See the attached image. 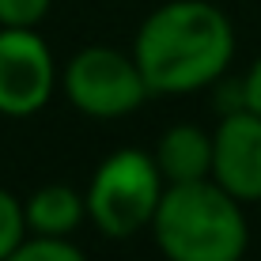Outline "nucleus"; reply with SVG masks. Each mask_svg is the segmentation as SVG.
I'll return each instance as SVG.
<instances>
[{"mask_svg":"<svg viewBox=\"0 0 261 261\" xmlns=\"http://www.w3.org/2000/svg\"><path fill=\"white\" fill-rule=\"evenodd\" d=\"M4 261H87V254L72 239H53V235H27Z\"/></svg>","mask_w":261,"mask_h":261,"instance_id":"nucleus-9","label":"nucleus"},{"mask_svg":"<svg viewBox=\"0 0 261 261\" xmlns=\"http://www.w3.org/2000/svg\"><path fill=\"white\" fill-rule=\"evenodd\" d=\"M27 239V216H23V201L15 193H8L0 186V261L12 254L15 246Z\"/></svg>","mask_w":261,"mask_h":261,"instance_id":"nucleus-10","label":"nucleus"},{"mask_svg":"<svg viewBox=\"0 0 261 261\" xmlns=\"http://www.w3.org/2000/svg\"><path fill=\"white\" fill-rule=\"evenodd\" d=\"M212 182L242 204L261 201V114L227 110L212 129Z\"/></svg>","mask_w":261,"mask_h":261,"instance_id":"nucleus-6","label":"nucleus"},{"mask_svg":"<svg viewBox=\"0 0 261 261\" xmlns=\"http://www.w3.org/2000/svg\"><path fill=\"white\" fill-rule=\"evenodd\" d=\"M57 61L38 27H0V114L34 118L57 91Z\"/></svg>","mask_w":261,"mask_h":261,"instance_id":"nucleus-5","label":"nucleus"},{"mask_svg":"<svg viewBox=\"0 0 261 261\" xmlns=\"http://www.w3.org/2000/svg\"><path fill=\"white\" fill-rule=\"evenodd\" d=\"M151 155H155V167H159L167 186L212 178V133L193 125V121L170 125L155 140Z\"/></svg>","mask_w":261,"mask_h":261,"instance_id":"nucleus-7","label":"nucleus"},{"mask_svg":"<svg viewBox=\"0 0 261 261\" xmlns=\"http://www.w3.org/2000/svg\"><path fill=\"white\" fill-rule=\"evenodd\" d=\"M27 235H53L68 239L87 220V197L68 182H46L23 201Z\"/></svg>","mask_w":261,"mask_h":261,"instance_id":"nucleus-8","label":"nucleus"},{"mask_svg":"<svg viewBox=\"0 0 261 261\" xmlns=\"http://www.w3.org/2000/svg\"><path fill=\"white\" fill-rule=\"evenodd\" d=\"M61 91L68 106L95 121H118L151 98L133 53L114 46H87L72 53L61 68Z\"/></svg>","mask_w":261,"mask_h":261,"instance_id":"nucleus-4","label":"nucleus"},{"mask_svg":"<svg viewBox=\"0 0 261 261\" xmlns=\"http://www.w3.org/2000/svg\"><path fill=\"white\" fill-rule=\"evenodd\" d=\"M148 231L167 261H242L250 250L242 201L212 178L167 186Z\"/></svg>","mask_w":261,"mask_h":261,"instance_id":"nucleus-2","label":"nucleus"},{"mask_svg":"<svg viewBox=\"0 0 261 261\" xmlns=\"http://www.w3.org/2000/svg\"><path fill=\"white\" fill-rule=\"evenodd\" d=\"M53 0H0V27H38Z\"/></svg>","mask_w":261,"mask_h":261,"instance_id":"nucleus-11","label":"nucleus"},{"mask_svg":"<svg viewBox=\"0 0 261 261\" xmlns=\"http://www.w3.org/2000/svg\"><path fill=\"white\" fill-rule=\"evenodd\" d=\"M163 174L144 148H118L95 167L87 182V220L106 239H133L151 227L163 201Z\"/></svg>","mask_w":261,"mask_h":261,"instance_id":"nucleus-3","label":"nucleus"},{"mask_svg":"<svg viewBox=\"0 0 261 261\" xmlns=\"http://www.w3.org/2000/svg\"><path fill=\"white\" fill-rule=\"evenodd\" d=\"M242 106L261 114V53L254 57V65L246 68V76H242Z\"/></svg>","mask_w":261,"mask_h":261,"instance_id":"nucleus-12","label":"nucleus"},{"mask_svg":"<svg viewBox=\"0 0 261 261\" xmlns=\"http://www.w3.org/2000/svg\"><path fill=\"white\" fill-rule=\"evenodd\" d=\"M235 49L239 38L227 12L208 0H167L148 12L133 38V61L151 98L216 87L227 76Z\"/></svg>","mask_w":261,"mask_h":261,"instance_id":"nucleus-1","label":"nucleus"}]
</instances>
